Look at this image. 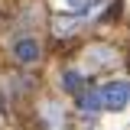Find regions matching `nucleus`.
<instances>
[{"label": "nucleus", "instance_id": "nucleus-1", "mask_svg": "<svg viewBox=\"0 0 130 130\" xmlns=\"http://www.w3.org/2000/svg\"><path fill=\"white\" fill-rule=\"evenodd\" d=\"M127 98H130V85L127 81H111V85L101 88V104H107L111 111H120L127 104Z\"/></svg>", "mask_w": 130, "mask_h": 130}, {"label": "nucleus", "instance_id": "nucleus-2", "mask_svg": "<svg viewBox=\"0 0 130 130\" xmlns=\"http://www.w3.org/2000/svg\"><path fill=\"white\" fill-rule=\"evenodd\" d=\"M16 59H20V62H36V59H39V46H36L32 39H20V42H16Z\"/></svg>", "mask_w": 130, "mask_h": 130}, {"label": "nucleus", "instance_id": "nucleus-3", "mask_svg": "<svg viewBox=\"0 0 130 130\" xmlns=\"http://www.w3.org/2000/svg\"><path fill=\"white\" fill-rule=\"evenodd\" d=\"M78 107L81 111H98L101 107V91H88V94L78 98Z\"/></svg>", "mask_w": 130, "mask_h": 130}, {"label": "nucleus", "instance_id": "nucleus-4", "mask_svg": "<svg viewBox=\"0 0 130 130\" xmlns=\"http://www.w3.org/2000/svg\"><path fill=\"white\" fill-rule=\"evenodd\" d=\"M81 85H85V78H81L78 72H65V88L68 91H81Z\"/></svg>", "mask_w": 130, "mask_h": 130}, {"label": "nucleus", "instance_id": "nucleus-5", "mask_svg": "<svg viewBox=\"0 0 130 130\" xmlns=\"http://www.w3.org/2000/svg\"><path fill=\"white\" fill-rule=\"evenodd\" d=\"M88 3H91V0H65L68 10H88Z\"/></svg>", "mask_w": 130, "mask_h": 130}]
</instances>
